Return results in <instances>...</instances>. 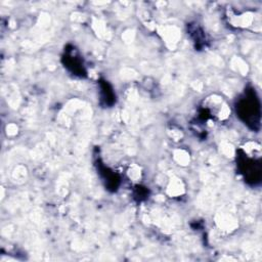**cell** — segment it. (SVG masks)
<instances>
[{
    "label": "cell",
    "mask_w": 262,
    "mask_h": 262,
    "mask_svg": "<svg viewBox=\"0 0 262 262\" xmlns=\"http://www.w3.org/2000/svg\"><path fill=\"white\" fill-rule=\"evenodd\" d=\"M236 110L238 111V116L246 124L251 125L253 128H256V125H259L260 104L255 91H247L246 96L238 101Z\"/></svg>",
    "instance_id": "cell-1"
}]
</instances>
